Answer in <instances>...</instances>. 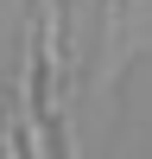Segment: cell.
<instances>
[{
    "label": "cell",
    "mask_w": 152,
    "mask_h": 159,
    "mask_svg": "<svg viewBox=\"0 0 152 159\" xmlns=\"http://www.w3.org/2000/svg\"><path fill=\"white\" fill-rule=\"evenodd\" d=\"M120 7H127V0H101V51L120 45Z\"/></svg>",
    "instance_id": "cell-1"
},
{
    "label": "cell",
    "mask_w": 152,
    "mask_h": 159,
    "mask_svg": "<svg viewBox=\"0 0 152 159\" xmlns=\"http://www.w3.org/2000/svg\"><path fill=\"white\" fill-rule=\"evenodd\" d=\"M57 127H63V159H82V140H76V108H63Z\"/></svg>",
    "instance_id": "cell-2"
}]
</instances>
